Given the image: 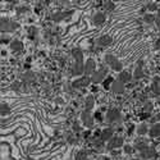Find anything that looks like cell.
<instances>
[{"mask_svg": "<svg viewBox=\"0 0 160 160\" xmlns=\"http://www.w3.org/2000/svg\"><path fill=\"white\" fill-rule=\"evenodd\" d=\"M105 60L106 63L110 65V67L113 68V69L115 71H122V64H120V62H118L117 58H114L113 55H106L105 56Z\"/></svg>", "mask_w": 160, "mask_h": 160, "instance_id": "1", "label": "cell"}, {"mask_svg": "<svg viewBox=\"0 0 160 160\" xmlns=\"http://www.w3.org/2000/svg\"><path fill=\"white\" fill-rule=\"evenodd\" d=\"M108 118H109V120H115L117 118H119V112L115 109H110L108 112Z\"/></svg>", "mask_w": 160, "mask_h": 160, "instance_id": "2", "label": "cell"}, {"mask_svg": "<svg viewBox=\"0 0 160 160\" xmlns=\"http://www.w3.org/2000/svg\"><path fill=\"white\" fill-rule=\"evenodd\" d=\"M123 83L120 81H118V82H114L113 83V91L114 92H123Z\"/></svg>", "mask_w": 160, "mask_h": 160, "instance_id": "3", "label": "cell"}, {"mask_svg": "<svg viewBox=\"0 0 160 160\" xmlns=\"http://www.w3.org/2000/svg\"><path fill=\"white\" fill-rule=\"evenodd\" d=\"M129 78H131V74L127 73V72H122V73H120V77H119V79H118V81H120V82L123 83V82H126V81H129Z\"/></svg>", "mask_w": 160, "mask_h": 160, "instance_id": "4", "label": "cell"}, {"mask_svg": "<svg viewBox=\"0 0 160 160\" xmlns=\"http://www.w3.org/2000/svg\"><path fill=\"white\" fill-rule=\"evenodd\" d=\"M150 134L151 136H158L160 134V124H155L153 128L150 129Z\"/></svg>", "mask_w": 160, "mask_h": 160, "instance_id": "5", "label": "cell"}, {"mask_svg": "<svg viewBox=\"0 0 160 160\" xmlns=\"http://www.w3.org/2000/svg\"><path fill=\"white\" fill-rule=\"evenodd\" d=\"M110 40H112V38L108 37V36H105V37L99 38V40H97V44H99V45L103 46V45H105V44H109V42H110Z\"/></svg>", "mask_w": 160, "mask_h": 160, "instance_id": "6", "label": "cell"}, {"mask_svg": "<svg viewBox=\"0 0 160 160\" xmlns=\"http://www.w3.org/2000/svg\"><path fill=\"white\" fill-rule=\"evenodd\" d=\"M12 49L13 50H22V44L19 41H13L12 42Z\"/></svg>", "mask_w": 160, "mask_h": 160, "instance_id": "7", "label": "cell"}, {"mask_svg": "<svg viewBox=\"0 0 160 160\" xmlns=\"http://www.w3.org/2000/svg\"><path fill=\"white\" fill-rule=\"evenodd\" d=\"M112 133H113V132L110 131V129H105V131L103 132V138H104V140L110 138V137H112Z\"/></svg>", "mask_w": 160, "mask_h": 160, "instance_id": "8", "label": "cell"}, {"mask_svg": "<svg viewBox=\"0 0 160 160\" xmlns=\"http://www.w3.org/2000/svg\"><path fill=\"white\" fill-rule=\"evenodd\" d=\"M147 132V129H146V124H141L140 126V129H138V133L140 134H143Z\"/></svg>", "mask_w": 160, "mask_h": 160, "instance_id": "9", "label": "cell"}, {"mask_svg": "<svg viewBox=\"0 0 160 160\" xmlns=\"http://www.w3.org/2000/svg\"><path fill=\"white\" fill-rule=\"evenodd\" d=\"M103 21H104V15L103 14H96V17H95L96 23H100V22H103Z\"/></svg>", "mask_w": 160, "mask_h": 160, "instance_id": "10", "label": "cell"}]
</instances>
